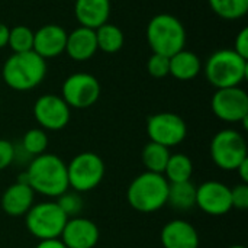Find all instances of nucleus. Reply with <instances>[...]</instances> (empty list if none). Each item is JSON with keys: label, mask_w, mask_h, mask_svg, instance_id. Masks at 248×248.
<instances>
[{"label": "nucleus", "mask_w": 248, "mask_h": 248, "mask_svg": "<svg viewBox=\"0 0 248 248\" xmlns=\"http://www.w3.org/2000/svg\"><path fill=\"white\" fill-rule=\"evenodd\" d=\"M65 214L57 205V202H39L25 215V225L28 232L38 241L55 240L61 237V232L67 222Z\"/></svg>", "instance_id": "0eeeda50"}, {"label": "nucleus", "mask_w": 248, "mask_h": 248, "mask_svg": "<svg viewBox=\"0 0 248 248\" xmlns=\"http://www.w3.org/2000/svg\"><path fill=\"white\" fill-rule=\"evenodd\" d=\"M147 42L154 54L171 57L185 49L186 29L179 17L170 13L153 16L147 25Z\"/></svg>", "instance_id": "39448f33"}, {"label": "nucleus", "mask_w": 248, "mask_h": 248, "mask_svg": "<svg viewBox=\"0 0 248 248\" xmlns=\"http://www.w3.org/2000/svg\"><path fill=\"white\" fill-rule=\"evenodd\" d=\"M99 238L100 231L97 225L84 217L68 218L60 237L67 248H94Z\"/></svg>", "instance_id": "4468645a"}, {"label": "nucleus", "mask_w": 248, "mask_h": 248, "mask_svg": "<svg viewBox=\"0 0 248 248\" xmlns=\"http://www.w3.org/2000/svg\"><path fill=\"white\" fill-rule=\"evenodd\" d=\"M16 147L12 141L0 138V171L10 167L15 161Z\"/></svg>", "instance_id": "7c9ffc66"}, {"label": "nucleus", "mask_w": 248, "mask_h": 248, "mask_svg": "<svg viewBox=\"0 0 248 248\" xmlns=\"http://www.w3.org/2000/svg\"><path fill=\"white\" fill-rule=\"evenodd\" d=\"M209 153L218 169L224 171H235L237 167L248 158L247 141L237 129H221L212 137Z\"/></svg>", "instance_id": "423d86ee"}, {"label": "nucleus", "mask_w": 248, "mask_h": 248, "mask_svg": "<svg viewBox=\"0 0 248 248\" xmlns=\"http://www.w3.org/2000/svg\"><path fill=\"white\" fill-rule=\"evenodd\" d=\"M212 12L225 20H238L248 12V0H208Z\"/></svg>", "instance_id": "393cba45"}, {"label": "nucleus", "mask_w": 248, "mask_h": 248, "mask_svg": "<svg viewBox=\"0 0 248 248\" xmlns=\"http://www.w3.org/2000/svg\"><path fill=\"white\" fill-rule=\"evenodd\" d=\"M147 70L151 77L164 78L170 74V58L153 52V55L147 61Z\"/></svg>", "instance_id": "c85d7f7f"}, {"label": "nucleus", "mask_w": 248, "mask_h": 248, "mask_svg": "<svg viewBox=\"0 0 248 248\" xmlns=\"http://www.w3.org/2000/svg\"><path fill=\"white\" fill-rule=\"evenodd\" d=\"M193 174V161L189 155L183 153L170 154L167 166L164 169L163 176L169 183H180L189 182Z\"/></svg>", "instance_id": "4be33fe9"}, {"label": "nucleus", "mask_w": 248, "mask_h": 248, "mask_svg": "<svg viewBox=\"0 0 248 248\" xmlns=\"http://www.w3.org/2000/svg\"><path fill=\"white\" fill-rule=\"evenodd\" d=\"M67 55L74 61H87L97 52L96 32L94 29L78 26L67 33L65 51Z\"/></svg>", "instance_id": "a211bd4d"}, {"label": "nucleus", "mask_w": 248, "mask_h": 248, "mask_svg": "<svg viewBox=\"0 0 248 248\" xmlns=\"http://www.w3.org/2000/svg\"><path fill=\"white\" fill-rule=\"evenodd\" d=\"M65 42H67V31L62 26L55 23L44 25L33 32L32 51L36 52L44 60L55 58L65 51Z\"/></svg>", "instance_id": "2eb2a0df"}, {"label": "nucleus", "mask_w": 248, "mask_h": 248, "mask_svg": "<svg viewBox=\"0 0 248 248\" xmlns=\"http://www.w3.org/2000/svg\"><path fill=\"white\" fill-rule=\"evenodd\" d=\"M196 206L211 217H224L231 209V187L217 180L196 186Z\"/></svg>", "instance_id": "ddd939ff"}, {"label": "nucleus", "mask_w": 248, "mask_h": 248, "mask_svg": "<svg viewBox=\"0 0 248 248\" xmlns=\"http://www.w3.org/2000/svg\"><path fill=\"white\" fill-rule=\"evenodd\" d=\"M48 135L44 129L41 128H32L29 131L25 132V135L22 137V141H20V148L31 157H36V155H41L46 151L48 148Z\"/></svg>", "instance_id": "a878e982"}, {"label": "nucleus", "mask_w": 248, "mask_h": 248, "mask_svg": "<svg viewBox=\"0 0 248 248\" xmlns=\"http://www.w3.org/2000/svg\"><path fill=\"white\" fill-rule=\"evenodd\" d=\"M238 55H241L243 58L248 60V28H243L234 41V48H232Z\"/></svg>", "instance_id": "2f4dec72"}, {"label": "nucleus", "mask_w": 248, "mask_h": 248, "mask_svg": "<svg viewBox=\"0 0 248 248\" xmlns=\"http://www.w3.org/2000/svg\"><path fill=\"white\" fill-rule=\"evenodd\" d=\"M237 174L241 179V183H247L248 185V158H246L238 167H237Z\"/></svg>", "instance_id": "72a5a7b5"}, {"label": "nucleus", "mask_w": 248, "mask_h": 248, "mask_svg": "<svg viewBox=\"0 0 248 248\" xmlns=\"http://www.w3.org/2000/svg\"><path fill=\"white\" fill-rule=\"evenodd\" d=\"M57 205L61 208V211L65 214L67 218H74V217H80L81 211H83V199L80 196V193L77 192H65L61 196L57 198Z\"/></svg>", "instance_id": "cd10ccee"}, {"label": "nucleus", "mask_w": 248, "mask_h": 248, "mask_svg": "<svg viewBox=\"0 0 248 248\" xmlns=\"http://www.w3.org/2000/svg\"><path fill=\"white\" fill-rule=\"evenodd\" d=\"M35 203V192L29 185L16 182L10 185L1 195L0 206L3 212L12 218L25 217Z\"/></svg>", "instance_id": "f3484780"}, {"label": "nucleus", "mask_w": 248, "mask_h": 248, "mask_svg": "<svg viewBox=\"0 0 248 248\" xmlns=\"http://www.w3.org/2000/svg\"><path fill=\"white\" fill-rule=\"evenodd\" d=\"M214 115L227 124H240L248 119V94L244 89H217L211 100Z\"/></svg>", "instance_id": "9b49d317"}, {"label": "nucleus", "mask_w": 248, "mask_h": 248, "mask_svg": "<svg viewBox=\"0 0 248 248\" xmlns=\"http://www.w3.org/2000/svg\"><path fill=\"white\" fill-rule=\"evenodd\" d=\"M33 118L44 131H61L71 118V108L58 94H42L33 103Z\"/></svg>", "instance_id": "f8f14e48"}, {"label": "nucleus", "mask_w": 248, "mask_h": 248, "mask_svg": "<svg viewBox=\"0 0 248 248\" xmlns=\"http://www.w3.org/2000/svg\"><path fill=\"white\" fill-rule=\"evenodd\" d=\"M100 83L90 73L70 74L61 87V97L70 108L87 109L93 106L100 97Z\"/></svg>", "instance_id": "1a4fd4ad"}, {"label": "nucleus", "mask_w": 248, "mask_h": 248, "mask_svg": "<svg viewBox=\"0 0 248 248\" xmlns=\"http://www.w3.org/2000/svg\"><path fill=\"white\" fill-rule=\"evenodd\" d=\"M167 203L177 211H189L196 206V186L189 182L170 183Z\"/></svg>", "instance_id": "412c9836"}, {"label": "nucleus", "mask_w": 248, "mask_h": 248, "mask_svg": "<svg viewBox=\"0 0 248 248\" xmlns=\"http://www.w3.org/2000/svg\"><path fill=\"white\" fill-rule=\"evenodd\" d=\"M106 173L105 161L92 151H84L71 158L67 164L68 186L77 193H86L96 189Z\"/></svg>", "instance_id": "6e6552de"}, {"label": "nucleus", "mask_w": 248, "mask_h": 248, "mask_svg": "<svg viewBox=\"0 0 248 248\" xmlns=\"http://www.w3.org/2000/svg\"><path fill=\"white\" fill-rule=\"evenodd\" d=\"M205 77L215 89L238 87L248 76V62L234 49H218L209 55L203 67Z\"/></svg>", "instance_id": "20e7f679"}, {"label": "nucleus", "mask_w": 248, "mask_h": 248, "mask_svg": "<svg viewBox=\"0 0 248 248\" xmlns=\"http://www.w3.org/2000/svg\"><path fill=\"white\" fill-rule=\"evenodd\" d=\"M25 176L31 189L45 198L57 199L70 189L67 164L57 154L44 153L33 157L25 170Z\"/></svg>", "instance_id": "f257e3e1"}, {"label": "nucleus", "mask_w": 248, "mask_h": 248, "mask_svg": "<svg viewBox=\"0 0 248 248\" xmlns=\"http://www.w3.org/2000/svg\"><path fill=\"white\" fill-rule=\"evenodd\" d=\"M9 32H10V28L0 22V49L4 48V46H7V42H9Z\"/></svg>", "instance_id": "f704fd0d"}, {"label": "nucleus", "mask_w": 248, "mask_h": 248, "mask_svg": "<svg viewBox=\"0 0 248 248\" xmlns=\"http://www.w3.org/2000/svg\"><path fill=\"white\" fill-rule=\"evenodd\" d=\"M94 32H96L97 49H100L106 54H115L122 49L125 36L119 26L106 22L105 25L94 29Z\"/></svg>", "instance_id": "5701e85b"}, {"label": "nucleus", "mask_w": 248, "mask_h": 248, "mask_svg": "<svg viewBox=\"0 0 248 248\" xmlns=\"http://www.w3.org/2000/svg\"><path fill=\"white\" fill-rule=\"evenodd\" d=\"M231 205L232 209L246 211L248 209V185L240 183L231 187Z\"/></svg>", "instance_id": "c756f323"}, {"label": "nucleus", "mask_w": 248, "mask_h": 248, "mask_svg": "<svg viewBox=\"0 0 248 248\" xmlns=\"http://www.w3.org/2000/svg\"><path fill=\"white\" fill-rule=\"evenodd\" d=\"M169 182L163 174L144 171L128 186L126 201L129 206L141 214H153L167 205Z\"/></svg>", "instance_id": "7ed1b4c3"}, {"label": "nucleus", "mask_w": 248, "mask_h": 248, "mask_svg": "<svg viewBox=\"0 0 248 248\" xmlns=\"http://www.w3.org/2000/svg\"><path fill=\"white\" fill-rule=\"evenodd\" d=\"M163 248H199L201 238L198 230L185 219L169 221L160 234Z\"/></svg>", "instance_id": "dca6fc26"}, {"label": "nucleus", "mask_w": 248, "mask_h": 248, "mask_svg": "<svg viewBox=\"0 0 248 248\" xmlns=\"http://www.w3.org/2000/svg\"><path fill=\"white\" fill-rule=\"evenodd\" d=\"M35 248H67L62 241L60 238H55V240H44V241H39L36 244Z\"/></svg>", "instance_id": "473e14b6"}, {"label": "nucleus", "mask_w": 248, "mask_h": 248, "mask_svg": "<svg viewBox=\"0 0 248 248\" xmlns=\"http://www.w3.org/2000/svg\"><path fill=\"white\" fill-rule=\"evenodd\" d=\"M46 76V60L33 51L12 54L3 64L1 77L7 87L28 92L39 86Z\"/></svg>", "instance_id": "f03ea898"}, {"label": "nucleus", "mask_w": 248, "mask_h": 248, "mask_svg": "<svg viewBox=\"0 0 248 248\" xmlns=\"http://www.w3.org/2000/svg\"><path fill=\"white\" fill-rule=\"evenodd\" d=\"M147 135L150 141L171 148L186 140L187 125L177 113L160 112L147 119Z\"/></svg>", "instance_id": "9d476101"}, {"label": "nucleus", "mask_w": 248, "mask_h": 248, "mask_svg": "<svg viewBox=\"0 0 248 248\" xmlns=\"http://www.w3.org/2000/svg\"><path fill=\"white\" fill-rule=\"evenodd\" d=\"M228 248H247L246 246H241V244H234V246H231V247Z\"/></svg>", "instance_id": "c9c22d12"}, {"label": "nucleus", "mask_w": 248, "mask_h": 248, "mask_svg": "<svg viewBox=\"0 0 248 248\" xmlns=\"http://www.w3.org/2000/svg\"><path fill=\"white\" fill-rule=\"evenodd\" d=\"M7 46L15 52H28L33 48V31L25 25H17L9 32Z\"/></svg>", "instance_id": "bb28decb"}, {"label": "nucleus", "mask_w": 248, "mask_h": 248, "mask_svg": "<svg viewBox=\"0 0 248 248\" xmlns=\"http://www.w3.org/2000/svg\"><path fill=\"white\" fill-rule=\"evenodd\" d=\"M202 70L201 58L187 49H182L170 57V74L176 80L189 81L199 76Z\"/></svg>", "instance_id": "aec40b11"}, {"label": "nucleus", "mask_w": 248, "mask_h": 248, "mask_svg": "<svg viewBox=\"0 0 248 248\" xmlns=\"http://www.w3.org/2000/svg\"><path fill=\"white\" fill-rule=\"evenodd\" d=\"M170 154H171L170 148L164 145H160L153 141L145 144L141 151V160H142L144 167L147 169L145 171L163 174L167 166V161L170 158Z\"/></svg>", "instance_id": "b1692460"}, {"label": "nucleus", "mask_w": 248, "mask_h": 248, "mask_svg": "<svg viewBox=\"0 0 248 248\" xmlns=\"http://www.w3.org/2000/svg\"><path fill=\"white\" fill-rule=\"evenodd\" d=\"M74 16L80 26L97 29L109 22L110 0H76Z\"/></svg>", "instance_id": "6ab92c4d"}]
</instances>
